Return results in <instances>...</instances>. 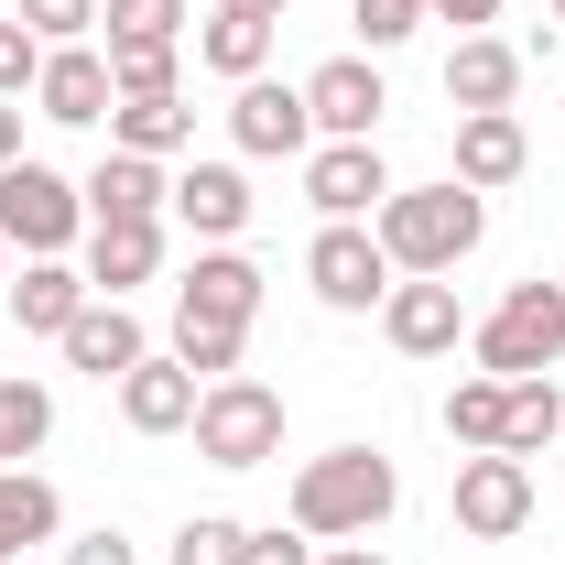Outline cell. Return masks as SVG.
Listing matches in <instances>:
<instances>
[{"mask_svg": "<svg viewBox=\"0 0 565 565\" xmlns=\"http://www.w3.org/2000/svg\"><path fill=\"white\" fill-rule=\"evenodd\" d=\"M0 305H11V327H22V338H66L76 305H87V273H76V262H11Z\"/></svg>", "mask_w": 565, "mask_h": 565, "instance_id": "19", "label": "cell"}, {"mask_svg": "<svg viewBox=\"0 0 565 565\" xmlns=\"http://www.w3.org/2000/svg\"><path fill=\"white\" fill-rule=\"evenodd\" d=\"M11 22H33L44 44H87V33H98V0H22Z\"/></svg>", "mask_w": 565, "mask_h": 565, "instance_id": "34", "label": "cell"}, {"mask_svg": "<svg viewBox=\"0 0 565 565\" xmlns=\"http://www.w3.org/2000/svg\"><path fill=\"white\" fill-rule=\"evenodd\" d=\"M76 196H87V228H98V217H163L174 207V174H163L152 152H120V141H109V152L76 174Z\"/></svg>", "mask_w": 565, "mask_h": 565, "instance_id": "18", "label": "cell"}, {"mask_svg": "<svg viewBox=\"0 0 565 565\" xmlns=\"http://www.w3.org/2000/svg\"><path fill=\"white\" fill-rule=\"evenodd\" d=\"M349 22H359V55H392L435 22V0H349Z\"/></svg>", "mask_w": 565, "mask_h": 565, "instance_id": "32", "label": "cell"}, {"mask_svg": "<svg viewBox=\"0 0 565 565\" xmlns=\"http://www.w3.org/2000/svg\"><path fill=\"white\" fill-rule=\"evenodd\" d=\"M55 349H66V370H87V381H109V392H120L141 359H152V338H141V316H131V305L87 294V305H76V327L55 338Z\"/></svg>", "mask_w": 565, "mask_h": 565, "instance_id": "15", "label": "cell"}, {"mask_svg": "<svg viewBox=\"0 0 565 565\" xmlns=\"http://www.w3.org/2000/svg\"><path fill=\"white\" fill-rule=\"evenodd\" d=\"M273 33H282V22H262V11H228V0H217L207 22H196V66L228 76V87H239V76H273Z\"/></svg>", "mask_w": 565, "mask_h": 565, "instance_id": "22", "label": "cell"}, {"mask_svg": "<svg viewBox=\"0 0 565 565\" xmlns=\"http://www.w3.org/2000/svg\"><path fill=\"white\" fill-rule=\"evenodd\" d=\"M0 282H11V239H0Z\"/></svg>", "mask_w": 565, "mask_h": 565, "instance_id": "41", "label": "cell"}, {"mask_svg": "<svg viewBox=\"0 0 565 565\" xmlns=\"http://www.w3.org/2000/svg\"><path fill=\"white\" fill-rule=\"evenodd\" d=\"M66 533V500H55V479H33V468H0V565L33 555V544H55Z\"/></svg>", "mask_w": 565, "mask_h": 565, "instance_id": "23", "label": "cell"}, {"mask_svg": "<svg viewBox=\"0 0 565 565\" xmlns=\"http://www.w3.org/2000/svg\"><path fill=\"white\" fill-rule=\"evenodd\" d=\"M228 11H262V22H282V11H294V0H228Z\"/></svg>", "mask_w": 565, "mask_h": 565, "instance_id": "40", "label": "cell"}, {"mask_svg": "<svg viewBox=\"0 0 565 565\" xmlns=\"http://www.w3.org/2000/svg\"><path fill=\"white\" fill-rule=\"evenodd\" d=\"M66 565H141V555L120 544V533H76V544H66Z\"/></svg>", "mask_w": 565, "mask_h": 565, "instance_id": "36", "label": "cell"}, {"mask_svg": "<svg viewBox=\"0 0 565 565\" xmlns=\"http://www.w3.org/2000/svg\"><path fill=\"white\" fill-rule=\"evenodd\" d=\"M33 109H44L55 131H98V120L120 109L109 55H98V44H55V55H44V76H33Z\"/></svg>", "mask_w": 565, "mask_h": 565, "instance_id": "14", "label": "cell"}, {"mask_svg": "<svg viewBox=\"0 0 565 565\" xmlns=\"http://www.w3.org/2000/svg\"><path fill=\"white\" fill-rule=\"evenodd\" d=\"M0 239H11V262H66L76 239H87V196H76V174L55 163H0Z\"/></svg>", "mask_w": 565, "mask_h": 565, "instance_id": "4", "label": "cell"}, {"mask_svg": "<svg viewBox=\"0 0 565 565\" xmlns=\"http://www.w3.org/2000/svg\"><path fill=\"white\" fill-rule=\"evenodd\" d=\"M316 555H327V544L294 533V522H262V533H250V565H316Z\"/></svg>", "mask_w": 565, "mask_h": 565, "instance_id": "35", "label": "cell"}, {"mask_svg": "<svg viewBox=\"0 0 565 565\" xmlns=\"http://www.w3.org/2000/svg\"><path fill=\"white\" fill-rule=\"evenodd\" d=\"M500 414H511V381H490V370H468V381L446 392V435H457L468 457H490V446H500Z\"/></svg>", "mask_w": 565, "mask_h": 565, "instance_id": "28", "label": "cell"}, {"mask_svg": "<svg viewBox=\"0 0 565 565\" xmlns=\"http://www.w3.org/2000/svg\"><path fill=\"white\" fill-rule=\"evenodd\" d=\"M196 0H98V44H185Z\"/></svg>", "mask_w": 565, "mask_h": 565, "instance_id": "26", "label": "cell"}, {"mask_svg": "<svg viewBox=\"0 0 565 565\" xmlns=\"http://www.w3.org/2000/svg\"><path fill=\"white\" fill-rule=\"evenodd\" d=\"M435 22H457V33H490V22H500V0H435Z\"/></svg>", "mask_w": 565, "mask_h": 565, "instance_id": "37", "label": "cell"}, {"mask_svg": "<svg viewBox=\"0 0 565 565\" xmlns=\"http://www.w3.org/2000/svg\"><path fill=\"white\" fill-rule=\"evenodd\" d=\"M381 338L403 359H457L468 349V305H457V273H403L381 294Z\"/></svg>", "mask_w": 565, "mask_h": 565, "instance_id": "9", "label": "cell"}, {"mask_svg": "<svg viewBox=\"0 0 565 565\" xmlns=\"http://www.w3.org/2000/svg\"><path fill=\"white\" fill-rule=\"evenodd\" d=\"M262 262L239 250V239H217V250H196L185 262V282H174V316H207V327H262Z\"/></svg>", "mask_w": 565, "mask_h": 565, "instance_id": "11", "label": "cell"}, {"mask_svg": "<svg viewBox=\"0 0 565 565\" xmlns=\"http://www.w3.org/2000/svg\"><path fill=\"white\" fill-rule=\"evenodd\" d=\"M76 250H87V262H76V273H87V294L131 305L141 282L163 273V217H98V228H87Z\"/></svg>", "mask_w": 565, "mask_h": 565, "instance_id": "13", "label": "cell"}, {"mask_svg": "<svg viewBox=\"0 0 565 565\" xmlns=\"http://www.w3.org/2000/svg\"><path fill=\"white\" fill-rule=\"evenodd\" d=\"M163 565H250V522H228V511H196L185 533H174V555Z\"/></svg>", "mask_w": 565, "mask_h": 565, "instance_id": "31", "label": "cell"}, {"mask_svg": "<svg viewBox=\"0 0 565 565\" xmlns=\"http://www.w3.org/2000/svg\"><path fill=\"white\" fill-rule=\"evenodd\" d=\"M239 349H250V327H207V316H174V338H163V359H185L196 381H228Z\"/></svg>", "mask_w": 565, "mask_h": 565, "instance_id": "30", "label": "cell"}, {"mask_svg": "<svg viewBox=\"0 0 565 565\" xmlns=\"http://www.w3.org/2000/svg\"><path fill=\"white\" fill-rule=\"evenodd\" d=\"M305 109H316V141H381V109H392L381 55H327L305 76Z\"/></svg>", "mask_w": 565, "mask_h": 565, "instance_id": "10", "label": "cell"}, {"mask_svg": "<svg viewBox=\"0 0 565 565\" xmlns=\"http://www.w3.org/2000/svg\"><path fill=\"white\" fill-rule=\"evenodd\" d=\"M120 98H185V44H98Z\"/></svg>", "mask_w": 565, "mask_h": 565, "instance_id": "29", "label": "cell"}, {"mask_svg": "<svg viewBox=\"0 0 565 565\" xmlns=\"http://www.w3.org/2000/svg\"><path fill=\"white\" fill-rule=\"evenodd\" d=\"M565 435V392H555V370L544 381H511V414H500V457H544Z\"/></svg>", "mask_w": 565, "mask_h": 565, "instance_id": "25", "label": "cell"}, {"mask_svg": "<svg viewBox=\"0 0 565 565\" xmlns=\"http://www.w3.org/2000/svg\"><path fill=\"white\" fill-rule=\"evenodd\" d=\"M468 359L490 370V381H544L565 359V282H511L490 316H468Z\"/></svg>", "mask_w": 565, "mask_h": 565, "instance_id": "3", "label": "cell"}, {"mask_svg": "<svg viewBox=\"0 0 565 565\" xmlns=\"http://www.w3.org/2000/svg\"><path fill=\"white\" fill-rule=\"evenodd\" d=\"M392 511H403V468H392L381 446H327V457H305V468H294V500H282V522L316 533V544H370Z\"/></svg>", "mask_w": 565, "mask_h": 565, "instance_id": "1", "label": "cell"}, {"mask_svg": "<svg viewBox=\"0 0 565 565\" xmlns=\"http://www.w3.org/2000/svg\"><path fill=\"white\" fill-rule=\"evenodd\" d=\"M44 55H55V44H44L33 22H11V11H0V98H33V76H44Z\"/></svg>", "mask_w": 565, "mask_h": 565, "instance_id": "33", "label": "cell"}, {"mask_svg": "<svg viewBox=\"0 0 565 565\" xmlns=\"http://www.w3.org/2000/svg\"><path fill=\"white\" fill-rule=\"evenodd\" d=\"M44 446H55V392L44 381H0V468H22Z\"/></svg>", "mask_w": 565, "mask_h": 565, "instance_id": "27", "label": "cell"}, {"mask_svg": "<svg viewBox=\"0 0 565 565\" xmlns=\"http://www.w3.org/2000/svg\"><path fill=\"white\" fill-rule=\"evenodd\" d=\"M316 565H392V555H381V544H327Z\"/></svg>", "mask_w": 565, "mask_h": 565, "instance_id": "39", "label": "cell"}, {"mask_svg": "<svg viewBox=\"0 0 565 565\" xmlns=\"http://www.w3.org/2000/svg\"><path fill=\"white\" fill-rule=\"evenodd\" d=\"M250 207H262V196H250V174H239V163H185L163 217H185V239L217 250V239H239V228H250Z\"/></svg>", "mask_w": 565, "mask_h": 565, "instance_id": "17", "label": "cell"}, {"mask_svg": "<svg viewBox=\"0 0 565 565\" xmlns=\"http://www.w3.org/2000/svg\"><path fill=\"white\" fill-rule=\"evenodd\" d=\"M446 511H457V533L468 544H511L522 522H533V457H457V490H446Z\"/></svg>", "mask_w": 565, "mask_h": 565, "instance_id": "7", "label": "cell"}, {"mask_svg": "<svg viewBox=\"0 0 565 565\" xmlns=\"http://www.w3.org/2000/svg\"><path fill=\"white\" fill-rule=\"evenodd\" d=\"M392 250H381V228L370 217H327L316 239H305V294L327 305V316H381V294H392Z\"/></svg>", "mask_w": 565, "mask_h": 565, "instance_id": "6", "label": "cell"}, {"mask_svg": "<svg viewBox=\"0 0 565 565\" xmlns=\"http://www.w3.org/2000/svg\"><path fill=\"white\" fill-rule=\"evenodd\" d=\"M381 196H392L381 141H316L305 152V207L316 217H381Z\"/></svg>", "mask_w": 565, "mask_h": 565, "instance_id": "12", "label": "cell"}, {"mask_svg": "<svg viewBox=\"0 0 565 565\" xmlns=\"http://www.w3.org/2000/svg\"><path fill=\"white\" fill-rule=\"evenodd\" d=\"M228 141H239L250 163H305V152H316V109H305V87H282V76H239V87H228Z\"/></svg>", "mask_w": 565, "mask_h": 565, "instance_id": "8", "label": "cell"}, {"mask_svg": "<svg viewBox=\"0 0 565 565\" xmlns=\"http://www.w3.org/2000/svg\"><path fill=\"white\" fill-rule=\"evenodd\" d=\"M555 22H565V0H555Z\"/></svg>", "mask_w": 565, "mask_h": 565, "instance_id": "42", "label": "cell"}, {"mask_svg": "<svg viewBox=\"0 0 565 565\" xmlns=\"http://www.w3.org/2000/svg\"><path fill=\"white\" fill-rule=\"evenodd\" d=\"M511 98H522V44L457 33V55H446V109H511Z\"/></svg>", "mask_w": 565, "mask_h": 565, "instance_id": "21", "label": "cell"}, {"mask_svg": "<svg viewBox=\"0 0 565 565\" xmlns=\"http://www.w3.org/2000/svg\"><path fill=\"white\" fill-rule=\"evenodd\" d=\"M522 174H533V131H522V109H457V185L500 196V185H522Z\"/></svg>", "mask_w": 565, "mask_h": 565, "instance_id": "16", "label": "cell"}, {"mask_svg": "<svg viewBox=\"0 0 565 565\" xmlns=\"http://www.w3.org/2000/svg\"><path fill=\"white\" fill-rule=\"evenodd\" d=\"M109 141H120V152H152V163H174V152L196 141V109H185V98H120V109H109Z\"/></svg>", "mask_w": 565, "mask_h": 565, "instance_id": "24", "label": "cell"}, {"mask_svg": "<svg viewBox=\"0 0 565 565\" xmlns=\"http://www.w3.org/2000/svg\"><path fill=\"white\" fill-rule=\"evenodd\" d=\"M0 163H22V98H0Z\"/></svg>", "mask_w": 565, "mask_h": 565, "instance_id": "38", "label": "cell"}, {"mask_svg": "<svg viewBox=\"0 0 565 565\" xmlns=\"http://www.w3.org/2000/svg\"><path fill=\"white\" fill-rule=\"evenodd\" d=\"M370 228H381L392 273H457V262L490 239V196H479V185H457V174H446V185H392Z\"/></svg>", "mask_w": 565, "mask_h": 565, "instance_id": "2", "label": "cell"}, {"mask_svg": "<svg viewBox=\"0 0 565 565\" xmlns=\"http://www.w3.org/2000/svg\"><path fill=\"white\" fill-rule=\"evenodd\" d=\"M196 392H207V381H196L185 359L152 349L131 381H120V424H131V435H185V424H196Z\"/></svg>", "mask_w": 565, "mask_h": 565, "instance_id": "20", "label": "cell"}, {"mask_svg": "<svg viewBox=\"0 0 565 565\" xmlns=\"http://www.w3.org/2000/svg\"><path fill=\"white\" fill-rule=\"evenodd\" d=\"M196 457L207 468H273L282 457V392L273 381H250V370H228V381H207L196 392Z\"/></svg>", "mask_w": 565, "mask_h": 565, "instance_id": "5", "label": "cell"}]
</instances>
